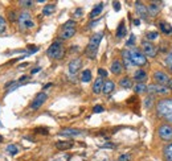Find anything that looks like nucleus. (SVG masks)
I'll use <instances>...</instances> for the list:
<instances>
[{
    "label": "nucleus",
    "mask_w": 172,
    "mask_h": 161,
    "mask_svg": "<svg viewBox=\"0 0 172 161\" xmlns=\"http://www.w3.org/2000/svg\"><path fill=\"white\" fill-rule=\"evenodd\" d=\"M19 25L21 29H31V28L35 27V21L32 19V15L28 11H21L19 13Z\"/></svg>",
    "instance_id": "6"
},
{
    "label": "nucleus",
    "mask_w": 172,
    "mask_h": 161,
    "mask_svg": "<svg viewBox=\"0 0 172 161\" xmlns=\"http://www.w3.org/2000/svg\"><path fill=\"white\" fill-rule=\"evenodd\" d=\"M102 38H103V32H98V33H94V34L90 37L89 44H87V46H86V49H85V54H86L89 58H91V59L95 58V55H97V52H98V48H99V44H101Z\"/></svg>",
    "instance_id": "1"
},
{
    "label": "nucleus",
    "mask_w": 172,
    "mask_h": 161,
    "mask_svg": "<svg viewBox=\"0 0 172 161\" xmlns=\"http://www.w3.org/2000/svg\"><path fill=\"white\" fill-rule=\"evenodd\" d=\"M58 135H61V136H68V138H74V136L82 135V131L75 130V128H64V130L60 131Z\"/></svg>",
    "instance_id": "14"
},
{
    "label": "nucleus",
    "mask_w": 172,
    "mask_h": 161,
    "mask_svg": "<svg viewBox=\"0 0 172 161\" xmlns=\"http://www.w3.org/2000/svg\"><path fill=\"white\" fill-rule=\"evenodd\" d=\"M103 147H105V148H115V145H113L111 143H107V144H105Z\"/></svg>",
    "instance_id": "45"
},
{
    "label": "nucleus",
    "mask_w": 172,
    "mask_h": 161,
    "mask_svg": "<svg viewBox=\"0 0 172 161\" xmlns=\"http://www.w3.org/2000/svg\"><path fill=\"white\" fill-rule=\"evenodd\" d=\"M46 99H48V95L45 94V92H38V94L35 96V99L32 100L31 108L32 110H38V108L46 102Z\"/></svg>",
    "instance_id": "10"
},
{
    "label": "nucleus",
    "mask_w": 172,
    "mask_h": 161,
    "mask_svg": "<svg viewBox=\"0 0 172 161\" xmlns=\"http://www.w3.org/2000/svg\"><path fill=\"white\" fill-rule=\"evenodd\" d=\"M130 160H131V155H129V153L119 156V161H130Z\"/></svg>",
    "instance_id": "37"
},
{
    "label": "nucleus",
    "mask_w": 172,
    "mask_h": 161,
    "mask_svg": "<svg viewBox=\"0 0 172 161\" xmlns=\"http://www.w3.org/2000/svg\"><path fill=\"white\" fill-rule=\"evenodd\" d=\"M126 24L125 21H121V24L118 25V29H117V37L118 38H123L126 36Z\"/></svg>",
    "instance_id": "24"
},
{
    "label": "nucleus",
    "mask_w": 172,
    "mask_h": 161,
    "mask_svg": "<svg viewBox=\"0 0 172 161\" xmlns=\"http://www.w3.org/2000/svg\"><path fill=\"white\" fill-rule=\"evenodd\" d=\"M110 70H111V73H113L114 75H119V74H122L123 70H125V66H123V63L119 61V59H115V61L111 63Z\"/></svg>",
    "instance_id": "15"
},
{
    "label": "nucleus",
    "mask_w": 172,
    "mask_h": 161,
    "mask_svg": "<svg viewBox=\"0 0 172 161\" xmlns=\"http://www.w3.org/2000/svg\"><path fill=\"white\" fill-rule=\"evenodd\" d=\"M19 19V15L16 13V12L13 9H11V11H8V20H9L11 23H15L16 20Z\"/></svg>",
    "instance_id": "32"
},
{
    "label": "nucleus",
    "mask_w": 172,
    "mask_h": 161,
    "mask_svg": "<svg viewBox=\"0 0 172 161\" xmlns=\"http://www.w3.org/2000/svg\"><path fill=\"white\" fill-rule=\"evenodd\" d=\"M134 24H135V25H139V24H141V20H139V19H135V20H134Z\"/></svg>",
    "instance_id": "46"
},
{
    "label": "nucleus",
    "mask_w": 172,
    "mask_h": 161,
    "mask_svg": "<svg viewBox=\"0 0 172 161\" xmlns=\"http://www.w3.org/2000/svg\"><path fill=\"white\" fill-rule=\"evenodd\" d=\"M35 132H36V134H41V135H48V130H46V128H36Z\"/></svg>",
    "instance_id": "38"
},
{
    "label": "nucleus",
    "mask_w": 172,
    "mask_h": 161,
    "mask_svg": "<svg viewBox=\"0 0 172 161\" xmlns=\"http://www.w3.org/2000/svg\"><path fill=\"white\" fill-rule=\"evenodd\" d=\"M113 5H114V9L117 11V12H118L119 9H121V4H119L118 2H114V3H113Z\"/></svg>",
    "instance_id": "43"
},
{
    "label": "nucleus",
    "mask_w": 172,
    "mask_h": 161,
    "mask_svg": "<svg viewBox=\"0 0 172 161\" xmlns=\"http://www.w3.org/2000/svg\"><path fill=\"white\" fill-rule=\"evenodd\" d=\"M0 127H2V124H0Z\"/></svg>",
    "instance_id": "50"
},
{
    "label": "nucleus",
    "mask_w": 172,
    "mask_h": 161,
    "mask_svg": "<svg viewBox=\"0 0 172 161\" xmlns=\"http://www.w3.org/2000/svg\"><path fill=\"white\" fill-rule=\"evenodd\" d=\"M122 57H123V63H125V69H130L133 65V62H131L130 59V54H129V50H123L122 52Z\"/></svg>",
    "instance_id": "22"
},
{
    "label": "nucleus",
    "mask_w": 172,
    "mask_h": 161,
    "mask_svg": "<svg viewBox=\"0 0 172 161\" xmlns=\"http://www.w3.org/2000/svg\"><path fill=\"white\" fill-rule=\"evenodd\" d=\"M158 136L163 141H171L172 140V126L171 124H167V123L162 124L158 128Z\"/></svg>",
    "instance_id": "7"
},
{
    "label": "nucleus",
    "mask_w": 172,
    "mask_h": 161,
    "mask_svg": "<svg viewBox=\"0 0 172 161\" xmlns=\"http://www.w3.org/2000/svg\"><path fill=\"white\" fill-rule=\"evenodd\" d=\"M147 11H148L150 16H156L159 11H160V7H159L158 3H151L150 5H147Z\"/></svg>",
    "instance_id": "21"
},
{
    "label": "nucleus",
    "mask_w": 172,
    "mask_h": 161,
    "mask_svg": "<svg viewBox=\"0 0 172 161\" xmlns=\"http://www.w3.org/2000/svg\"><path fill=\"white\" fill-rule=\"evenodd\" d=\"M168 88L172 90V79H170V82H168Z\"/></svg>",
    "instance_id": "47"
},
{
    "label": "nucleus",
    "mask_w": 172,
    "mask_h": 161,
    "mask_svg": "<svg viewBox=\"0 0 172 161\" xmlns=\"http://www.w3.org/2000/svg\"><path fill=\"white\" fill-rule=\"evenodd\" d=\"M135 11H137V13L139 15V17L143 19V20H147L148 19V11H147V5H145L143 3L141 2H137L135 3Z\"/></svg>",
    "instance_id": "13"
},
{
    "label": "nucleus",
    "mask_w": 172,
    "mask_h": 161,
    "mask_svg": "<svg viewBox=\"0 0 172 161\" xmlns=\"http://www.w3.org/2000/svg\"><path fill=\"white\" fill-rule=\"evenodd\" d=\"M164 157H166V161H172V143L168 144L164 149Z\"/></svg>",
    "instance_id": "29"
},
{
    "label": "nucleus",
    "mask_w": 172,
    "mask_h": 161,
    "mask_svg": "<svg viewBox=\"0 0 172 161\" xmlns=\"http://www.w3.org/2000/svg\"><path fill=\"white\" fill-rule=\"evenodd\" d=\"M103 108L102 106H99V104H97V106H94V108H93V112H95V114H99V112H103Z\"/></svg>",
    "instance_id": "39"
},
{
    "label": "nucleus",
    "mask_w": 172,
    "mask_h": 161,
    "mask_svg": "<svg viewBox=\"0 0 172 161\" xmlns=\"http://www.w3.org/2000/svg\"><path fill=\"white\" fill-rule=\"evenodd\" d=\"M156 46L154 44H151L150 41H142V53L147 55V57H155L156 55Z\"/></svg>",
    "instance_id": "9"
},
{
    "label": "nucleus",
    "mask_w": 172,
    "mask_h": 161,
    "mask_svg": "<svg viewBox=\"0 0 172 161\" xmlns=\"http://www.w3.org/2000/svg\"><path fill=\"white\" fill-rule=\"evenodd\" d=\"M134 80H137L138 83H145V80H147V73L142 69L137 70L134 73Z\"/></svg>",
    "instance_id": "16"
},
{
    "label": "nucleus",
    "mask_w": 172,
    "mask_h": 161,
    "mask_svg": "<svg viewBox=\"0 0 172 161\" xmlns=\"http://www.w3.org/2000/svg\"><path fill=\"white\" fill-rule=\"evenodd\" d=\"M114 88H115V83L113 82V80H105V83H103V94H106V95H109L111 94V92L114 91Z\"/></svg>",
    "instance_id": "18"
},
{
    "label": "nucleus",
    "mask_w": 172,
    "mask_h": 161,
    "mask_svg": "<svg viewBox=\"0 0 172 161\" xmlns=\"http://www.w3.org/2000/svg\"><path fill=\"white\" fill-rule=\"evenodd\" d=\"M159 28H160V32H162L163 34H166V36L172 34V27L168 23L160 21V23H159Z\"/></svg>",
    "instance_id": "20"
},
{
    "label": "nucleus",
    "mask_w": 172,
    "mask_h": 161,
    "mask_svg": "<svg viewBox=\"0 0 172 161\" xmlns=\"http://www.w3.org/2000/svg\"><path fill=\"white\" fill-rule=\"evenodd\" d=\"M73 141L71 140H65V141H57L56 143V147L58 148L60 151H65V149H70L73 147Z\"/></svg>",
    "instance_id": "19"
},
{
    "label": "nucleus",
    "mask_w": 172,
    "mask_h": 161,
    "mask_svg": "<svg viewBox=\"0 0 172 161\" xmlns=\"http://www.w3.org/2000/svg\"><path fill=\"white\" fill-rule=\"evenodd\" d=\"M64 54H65V48L61 41H54L46 50V55L52 59H61Z\"/></svg>",
    "instance_id": "3"
},
{
    "label": "nucleus",
    "mask_w": 172,
    "mask_h": 161,
    "mask_svg": "<svg viewBox=\"0 0 172 161\" xmlns=\"http://www.w3.org/2000/svg\"><path fill=\"white\" fill-rule=\"evenodd\" d=\"M19 4H20V5H23V8H31L35 3L33 2H28V0H27V2H24V0H23V2H20Z\"/></svg>",
    "instance_id": "36"
},
{
    "label": "nucleus",
    "mask_w": 172,
    "mask_h": 161,
    "mask_svg": "<svg viewBox=\"0 0 172 161\" xmlns=\"http://www.w3.org/2000/svg\"><path fill=\"white\" fill-rule=\"evenodd\" d=\"M103 11V3H99L97 4L94 8H93V11L90 12V19H95L97 16L101 15V12Z\"/></svg>",
    "instance_id": "23"
},
{
    "label": "nucleus",
    "mask_w": 172,
    "mask_h": 161,
    "mask_svg": "<svg viewBox=\"0 0 172 161\" xmlns=\"http://www.w3.org/2000/svg\"><path fill=\"white\" fill-rule=\"evenodd\" d=\"M147 92H150V94H158V95H167L170 92V88L167 86L152 83L150 86H147Z\"/></svg>",
    "instance_id": "8"
},
{
    "label": "nucleus",
    "mask_w": 172,
    "mask_h": 161,
    "mask_svg": "<svg viewBox=\"0 0 172 161\" xmlns=\"http://www.w3.org/2000/svg\"><path fill=\"white\" fill-rule=\"evenodd\" d=\"M152 103H154V96L152 95L147 96V98L145 99V107L146 108H150L151 106H152Z\"/></svg>",
    "instance_id": "34"
},
{
    "label": "nucleus",
    "mask_w": 172,
    "mask_h": 161,
    "mask_svg": "<svg viewBox=\"0 0 172 161\" xmlns=\"http://www.w3.org/2000/svg\"><path fill=\"white\" fill-rule=\"evenodd\" d=\"M56 9V5L54 4H48V5H45L42 8V15H45V16H49L50 13H53Z\"/></svg>",
    "instance_id": "26"
},
{
    "label": "nucleus",
    "mask_w": 172,
    "mask_h": 161,
    "mask_svg": "<svg viewBox=\"0 0 172 161\" xmlns=\"http://www.w3.org/2000/svg\"><path fill=\"white\" fill-rule=\"evenodd\" d=\"M166 65L168 66L170 70L172 71V53H170V54L166 57Z\"/></svg>",
    "instance_id": "35"
},
{
    "label": "nucleus",
    "mask_w": 172,
    "mask_h": 161,
    "mask_svg": "<svg viewBox=\"0 0 172 161\" xmlns=\"http://www.w3.org/2000/svg\"><path fill=\"white\" fill-rule=\"evenodd\" d=\"M170 77H168V74L164 73V71H162V70H158V71H155L154 73V80L156 82V84H162V86H167L170 82Z\"/></svg>",
    "instance_id": "11"
},
{
    "label": "nucleus",
    "mask_w": 172,
    "mask_h": 161,
    "mask_svg": "<svg viewBox=\"0 0 172 161\" xmlns=\"http://www.w3.org/2000/svg\"><path fill=\"white\" fill-rule=\"evenodd\" d=\"M134 42H135V36H134V34H131V36H130V40L126 42V45H127V46H130V45H133Z\"/></svg>",
    "instance_id": "42"
},
{
    "label": "nucleus",
    "mask_w": 172,
    "mask_h": 161,
    "mask_svg": "<svg viewBox=\"0 0 172 161\" xmlns=\"http://www.w3.org/2000/svg\"><path fill=\"white\" fill-rule=\"evenodd\" d=\"M3 140H4V139H3V136L0 135V143H3Z\"/></svg>",
    "instance_id": "49"
},
{
    "label": "nucleus",
    "mask_w": 172,
    "mask_h": 161,
    "mask_svg": "<svg viewBox=\"0 0 172 161\" xmlns=\"http://www.w3.org/2000/svg\"><path fill=\"white\" fill-rule=\"evenodd\" d=\"M77 32V24L74 20H69L62 25L61 32H60V38L61 40H69Z\"/></svg>",
    "instance_id": "4"
},
{
    "label": "nucleus",
    "mask_w": 172,
    "mask_h": 161,
    "mask_svg": "<svg viewBox=\"0 0 172 161\" xmlns=\"http://www.w3.org/2000/svg\"><path fill=\"white\" fill-rule=\"evenodd\" d=\"M119 86L123 88H131L133 87V80L129 77H123L121 80H119Z\"/></svg>",
    "instance_id": "25"
},
{
    "label": "nucleus",
    "mask_w": 172,
    "mask_h": 161,
    "mask_svg": "<svg viewBox=\"0 0 172 161\" xmlns=\"http://www.w3.org/2000/svg\"><path fill=\"white\" fill-rule=\"evenodd\" d=\"M82 66V59L81 58H74L71 59V61L69 62V65H68V70H69V74L74 75L78 73V70L81 69Z\"/></svg>",
    "instance_id": "12"
},
{
    "label": "nucleus",
    "mask_w": 172,
    "mask_h": 161,
    "mask_svg": "<svg viewBox=\"0 0 172 161\" xmlns=\"http://www.w3.org/2000/svg\"><path fill=\"white\" fill-rule=\"evenodd\" d=\"M7 152L9 153L11 156H15V155H17V152H19V148L16 144H9V145H7Z\"/></svg>",
    "instance_id": "31"
},
{
    "label": "nucleus",
    "mask_w": 172,
    "mask_h": 161,
    "mask_svg": "<svg viewBox=\"0 0 172 161\" xmlns=\"http://www.w3.org/2000/svg\"><path fill=\"white\" fill-rule=\"evenodd\" d=\"M82 13H83L82 8H77V9L74 11V17H79V16H82Z\"/></svg>",
    "instance_id": "41"
},
{
    "label": "nucleus",
    "mask_w": 172,
    "mask_h": 161,
    "mask_svg": "<svg viewBox=\"0 0 172 161\" xmlns=\"http://www.w3.org/2000/svg\"><path fill=\"white\" fill-rule=\"evenodd\" d=\"M134 90L137 94H142V92H147V86L146 83H137L134 87Z\"/></svg>",
    "instance_id": "28"
},
{
    "label": "nucleus",
    "mask_w": 172,
    "mask_h": 161,
    "mask_svg": "<svg viewBox=\"0 0 172 161\" xmlns=\"http://www.w3.org/2000/svg\"><path fill=\"white\" fill-rule=\"evenodd\" d=\"M7 29V21L3 16H0V33H4Z\"/></svg>",
    "instance_id": "33"
},
{
    "label": "nucleus",
    "mask_w": 172,
    "mask_h": 161,
    "mask_svg": "<svg viewBox=\"0 0 172 161\" xmlns=\"http://www.w3.org/2000/svg\"><path fill=\"white\" fill-rule=\"evenodd\" d=\"M52 86V84L50 83H48V84H45V86H44V90H46V88H49Z\"/></svg>",
    "instance_id": "48"
},
{
    "label": "nucleus",
    "mask_w": 172,
    "mask_h": 161,
    "mask_svg": "<svg viewBox=\"0 0 172 161\" xmlns=\"http://www.w3.org/2000/svg\"><path fill=\"white\" fill-rule=\"evenodd\" d=\"M81 80H82V82H85V83H87V82H90V80H91V71L89 69H86V70L82 71Z\"/></svg>",
    "instance_id": "27"
},
{
    "label": "nucleus",
    "mask_w": 172,
    "mask_h": 161,
    "mask_svg": "<svg viewBox=\"0 0 172 161\" xmlns=\"http://www.w3.org/2000/svg\"><path fill=\"white\" fill-rule=\"evenodd\" d=\"M40 70H41V67H35V69H33V70H32V71H31V73H32V74H36V73H38V71H40Z\"/></svg>",
    "instance_id": "44"
},
{
    "label": "nucleus",
    "mask_w": 172,
    "mask_h": 161,
    "mask_svg": "<svg viewBox=\"0 0 172 161\" xmlns=\"http://www.w3.org/2000/svg\"><path fill=\"white\" fill-rule=\"evenodd\" d=\"M159 38L158 32H147L146 33V41H155Z\"/></svg>",
    "instance_id": "30"
},
{
    "label": "nucleus",
    "mask_w": 172,
    "mask_h": 161,
    "mask_svg": "<svg viewBox=\"0 0 172 161\" xmlns=\"http://www.w3.org/2000/svg\"><path fill=\"white\" fill-rule=\"evenodd\" d=\"M129 54H130V59L133 62L134 66H145L147 63V58L146 55L142 53L139 49L137 48H133V49L129 50Z\"/></svg>",
    "instance_id": "5"
},
{
    "label": "nucleus",
    "mask_w": 172,
    "mask_h": 161,
    "mask_svg": "<svg viewBox=\"0 0 172 161\" xmlns=\"http://www.w3.org/2000/svg\"><path fill=\"white\" fill-rule=\"evenodd\" d=\"M158 114L172 123V99H162L156 106Z\"/></svg>",
    "instance_id": "2"
},
{
    "label": "nucleus",
    "mask_w": 172,
    "mask_h": 161,
    "mask_svg": "<svg viewBox=\"0 0 172 161\" xmlns=\"http://www.w3.org/2000/svg\"><path fill=\"white\" fill-rule=\"evenodd\" d=\"M103 83H105V80H103L101 77H98L97 79L94 80V83H93V92L94 94H99V92H102Z\"/></svg>",
    "instance_id": "17"
},
{
    "label": "nucleus",
    "mask_w": 172,
    "mask_h": 161,
    "mask_svg": "<svg viewBox=\"0 0 172 161\" xmlns=\"http://www.w3.org/2000/svg\"><path fill=\"white\" fill-rule=\"evenodd\" d=\"M98 75H99L101 78H102V77H103V78H106V77H107V71L101 67V69H98Z\"/></svg>",
    "instance_id": "40"
}]
</instances>
